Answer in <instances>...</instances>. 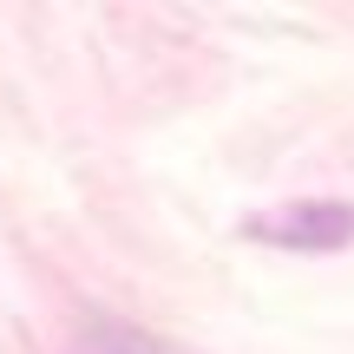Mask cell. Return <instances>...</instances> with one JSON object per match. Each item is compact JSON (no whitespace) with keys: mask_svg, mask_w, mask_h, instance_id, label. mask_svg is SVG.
<instances>
[{"mask_svg":"<svg viewBox=\"0 0 354 354\" xmlns=\"http://www.w3.org/2000/svg\"><path fill=\"white\" fill-rule=\"evenodd\" d=\"M256 236L282 243V250H342L354 243V203H282L276 216H256Z\"/></svg>","mask_w":354,"mask_h":354,"instance_id":"obj_1","label":"cell"},{"mask_svg":"<svg viewBox=\"0 0 354 354\" xmlns=\"http://www.w3.org/2000/svg\"><path fill=\"white\" fill-rule=\"evenodd\" d=\"M92 354H158V348H145L138 335H99V342H92Z\"/></svg>","mask_w":354,"mask_h":354,"instance_id":"obj_2","label":"cell"}]
</instances>
